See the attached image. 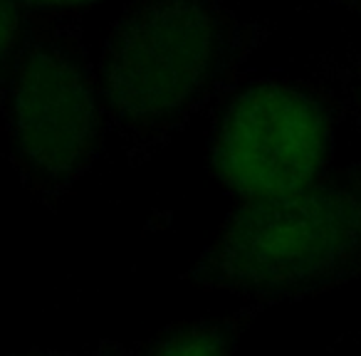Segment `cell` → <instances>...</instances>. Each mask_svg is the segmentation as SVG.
Segmentation results:
<instances>
[{
    "instance_id": "cell-3",
    "label": "cell",
    "mask_w": 361,
    "mask_h": 356,
    "mask_svg": "<svg viewBox=\"0 0 361 356\" xmlns=\"http://www.w3.org/2000/svg\"><path fill=\"white\" fill-rule=\"evenodd\" d=\"M104 126L77 13L32 11L0 111V156L30 196L55 206L92 168Z\"/></svg>"
},
{
    "instance_id": "cell-2",
    "label": "cell",
    "mask_w": 361,
    "mask_h": 356,
    "mask_svg": "<svg viewBox=\"0 0 361 356\" xmlns=\"http://www.w3.org/2000/svg\"><path fill=\"white\" fill-rule=\"evenodd\" d=\"M361 277V164L282 196L243 201L186 280L282 305Z\"/></svg>"
},
{
    "instance_id": "cell-8",
    "label": "cell",
    "mask_w": 361,
    "mask_h": 356,
    "mask_svg": "<svg viewBox=\"0 0 361 356\" xmlns=\"http://www.w3.org/2000/svg\"><path fill=\"white\" fill-rule=\"evenodd\" d=\"M136 349H139V341L121 344V341L106 339L80 351H30V354H23V356H134Z\"/></svg>"
},
{
    "instance_id": "cell-6",
    "label": "cell",
    "mask_w": 361,
    "mask_h": 356,
    "mask_svg": "<svg viewBox=\"0 0 361 356\" xmlns=\"http://www.w3.org/2000/svg\"><path fill=\"white\" fill-rule=\"evenodd\" d=\"M30 13L23 0H0V111L27 40Z\"/></svg>"
},
{
    "instance_id": "cell-7",
    "label": "cell",
    "mask_w": 361,
    "mask_h": 356,
    "mask_svg": "<svg viewBox=\"0 0 361 356\" xmlns=\"http://www.w3.org/2000/svg\"><path fill=\"white\" fill-rule=\"evenodd\" d=\"M336 75L341 87V104L351 114L361 131V52L349 55L344 62H336Z\"/></svg>"
},
{
    "instance_id": "cell-9",
    "label": "cell",
    "mask_w": 361,
    "mask_h": 356,
    "mask_svg": "<svg viewBox=\"0 0 361 356\" xmlns=\"http://www.w3.org/2000/svg\"><path fill=\"white\" fill-rule=\"evenodd\" d=\"M32 11H77L82 6H90L97 0H23Z\"/></svg>"
},
{
    "instance_id": "cell-5",
    "label": "cell",
    "mask_w": 361,
    "mask_h": 356,
    "mask_svg": "<svg viewBox=\"0 0 361 356\" xmlns=\"http://www.w3.org/2000/svg\"><path fill=\"white\" fill-rule=\"evenodd\" d=\"M265 305H245L231 317L176 321L141 339L134 356H235L247 326L255 321Z\"/></svg>"
},
{
    "instance_id": "cell-4",
    "label": "cell",
    "mask_w": 361,
    "mask_h": 356,
    "mask_svg": "<svg viewBox=\"0 0 361 356\" xmlns=\"http://www.w3.org/2000/svg\"><path fill=\"white\" fill-rule=\"evenodd\" d=\"M334 99L295 80H260L228 104L213 131L211 168L243 201L297 191L329 173Z\"/></svg>"
},
{
    "instance_id": "cell-10",
    "label": "cell",
    "mask_w": 361,
    "mask_h": 356,
    "mask_svg": "<svg viewBox=\"0 0 361 356\" xmlns=\"http://www.w3.org/2000/svg\"><path fill=\"white\" fill-rule=\"evenodd\" d=\"M334 3H339V6H344V8H349V11L361 13V0H334Z\"/></svg>"
},
{
    "instance_id": "cell-1",
    "label": "cell",
    "mask_w": 361,
    "mask_h": 356,
    "mask_svg": "<svg viewBox=\"0 0 361 356\" xmlns=\"http://www.w3.org/2000/svg\"><path fill=\"white\" fill-rule=\"evenodd\" d=\"M262 37L223 0H131L97 75L104 121L129 159L144 161L231 90Z\"/></svg>"
}]
</instances>
